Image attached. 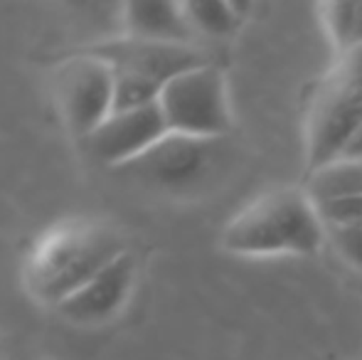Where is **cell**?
<instances>
[{"instance_id":"obj_13","label":"cell","mask_w":362,"mask_h":360,"mask_svg":"<svg viewBox=\"0 0 362 360\" xmlns=\"http://www.w3.org/2000/svg\"><path fill=\"white\" fill-rule=\"evenodd\" d=\"M197 37H229L244 20V8L237 3H182Z\"/></svg>"},{"instance_id":"obj_11","label":"cell","mask_w":362,"mask_h":360,"mask_svg":"<svg viewBox=\"0 0 362 360\" xmlns=\"http://www.w3.org/2000/svg\"><path fill=\"white\" fill-rule=\"evenodd\" d=\"M305 190L313 202L362 197V158H338L308 173Z\"/></svg>"},{"instance_id":"obj_7","label":"cell","mask_w":362,"mask_h":360,"mask_svg":"<svg viewBox=\"0 0 362 360\" xmlns=\"http://www.w3.org/2000/svg\"><path fill=\"white\" fill-rule=\"evenodd\" d=\"M84 52L106 62L114 69V74L146 79L160 89L177 74L190 72L202 64H212V59L207 57V52L200 45L148 42V40L126 37V35L91 45Z\"/></svg>"},{"instance_id":"obj_1","label":"cell","mask_w":362,"mask_h":360,"mask_svg":"<svg viewBox=\"0 0 362 360\" xmlns=\"http://www.w3.org/2000/svg\"><path fill=\"white\" fill-rule=\"evenodd\" d=\"M325 225L305 187H274L254 197L222 230V250L239 257L315 255L325 245Z\"/></svg>"},{"instance_id":"obj_2","label":"cell","mask_w":362,"mask_h":360,"mask_svg":"<svg viewBox=\"0 0 362 360\" xmlns=\"http://www.w3.org/2000/svg\"><path fill=\"white\" fill-rule=\"evenodd\" d=\"M126 252V240L104 222H64L35 245L25 284L33 298L57 308Z\"/></svg>"},{"instance_id":"obj_12","label":"cell","mask_w":362,"mask_h":360,"mask_svg":"<svg viewBox=\"0 0 362 360\" xmlns=\"http://www.w3.org/2000/svg\"><path fill=\"white\" fill-rule=\"evenodd\" d=\"M320 23L335 52L348 54L362 50V0H340L320 5Z\"/></svg>"},{"instance_id":"obj_4","label":"cell","mask_w":362,"mask_h":360,"mask_svg":"<svg viewBox=\"0 0 362 360\" xmlns=\"http://www.w3.org/2000/svg\"><path fill=\"white\" fill-rule=\"evenodd\" d=\"M224 158V139H195L168 131L146 153L116 168L114 173L158 195L192 197L215 182L222 173Z\"/></svg>"},{"instance_id":"obj_9","label":"cell","mask_w":362,"mask_h":360,"mask_svg":"<svg viewBox=\"0 0 362 360\" xmlns=\"http://www.w3.org/2000/svg\"><path fill=\"white\" fill-rule=\"evenodd\" d=\"M136 277H139V262L129 250L114 265L96 274L89 284H84L79 291L72 294L67 301L59 303L54 311L79 326L106 323L126 306L136 286Z\"/></svg>"},{"instance_id":"obj_3","label":"cell","mask_w":362,"mask_h":360,"mask_svg":"<svg viewBox=\"0 0 362 360\" xmlns=\"http://www.w3.org/2000/svg\"><path fill=\"white\" fill-rule=\"evenodd\" d=\"M362 129V50L340 54L320 79L305 121L308 173L338 161Z\"/></svg>"},{"instance_id":"obj_6","label":"cell","mask_w":362,"mask_h":360,"mask_svg":"<svg viewBox=\"0 0 362 360\" xmlns=\"http://www.w3.org/2000/svg\"><path fill=\"white\" fill-rule=\"evenodd\" d=\"M116 74L101 59L79 52L57 69L54 94L74 139H86L114 114Z\"/></svg>"},{"instance_id":"obj_8","label":"cell","mask_w":362,"mask_h":360,"mask_svg":"<svg viewBox=\"0 0 362 360\" xmlns=\"http://www.w3.org/2000/svg\"><path fill=\"white\" fill-rule=\"evenodd\" d=\"M165 134L168 124L158 104H153L136 111H114L104 124L81 139V146L96 163L116 170L146 153Z\"/></svg>"},{"instance_id":"obj_5","label":"cell","mask_w":362,"mask_h":360,"mask_svg":"<svg viewBox=\"0 0 362 360\" xmlns=\"http://www.w3.org/2000/svg\"><path fill=\"white\" fill-rule=\"evenodd\" d=\"M158 109L170 134L227 139L232 131L227 79L215 62L170 79L158 96Z\"/></svg>"},{"instance_id":"obj_14","label":"cell","mask_w":362,"mask_h":360,"mask_svg":"<svg viewBox=\"0 0 362 360\" xmlns=\"http://www.w3.org/2000/svg\"><path fill=\"white\" fill-rule=\"evenodd\" d=\"M160 87L146 82L139 77H126V74H116L114 84V111H136L146 109V106L158 104Z\"/></svg>"},{"instance_id":"obj_16","label":"cell","mask_w":362,"mask_h":360,"mask_svg":"<svg viewBox=\"0 0 362 360\" xmlns=\"http://www.w3.org/2000/svg\"><path fill=\"white\" fill-rule=\"evenodd\" d=\"M318 215L325 227H348L362 225V197H345V200L315 202Z\"/></svg>"},{"instance_id":"obj_15","label":"cell","mask_w":362,"mask_h":360,"mask_svg":"<svg viewBox=\"0 0 362 360\" xmlns=\"http://www.w3.org/2000/svg\"><path fill=\"white\" fill-rule=\"evenodd\" d=\"M325 237L350 267L362 272V225L325 227Z\"/></svg>"},{"instance_id":"obj_17","label":"cell","mask_w":362,"mask_h":360,"mask_svg":"<svg viewBox=\"0 0 362 360\" xmlns=\"http://www.w3.org/2000/svg\"><path fill=\"white\" fill-rule=\"evenodd\" d=\"M340 158H362V129H360V134L353 139V144L348 146V151H345Z\"/></svg>"},{"instance_id":"obj_10","label":"cell","mask_w":362,"mask_h":360,"mask_svg":"<svg viewBox=\"0 0 362 360\" xmlns=\"http://www.w3.org/2000/svg\"><path fill=\"white\" fill-rule=\"evenodd\" d=\"M126 37L165 45H197V35L182 3H126L119 10Z\"/></svg>"}]
</instances>
